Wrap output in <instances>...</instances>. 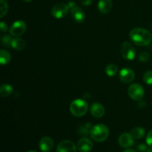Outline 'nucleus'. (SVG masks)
I'll use <instances>...</instances> for the list:
<instances>
[{"label": "nucleus", "mask_w": 152, "mask_h": 152, "mask_svg": "<svg viewBox=\"0 0 152 152\" xmlns=\"http://www.w3.org/2000/svg\"><path fill=\"white\" fill-rule=\"evenodd\" d=\"M13 93V87L10 85L3 84L0 88V95L2 97H7Z\"/></svg>", "instance_id": "obj_17"}, {"label": "nucleus", "mask_w": 152, "mask_h": 152, "mask_svg": "<svg viewBox=\"0 0 152 152\" xmlns=\"http://www.w3.org/2000/svg\"><path fill=\"white\" fill-rule=\"evenodd\" d=\"M148 147L147 145H145V144L141 143L140 145H137V151L138 152H147Z\"/></svg>", "instance_id": "obj_26"}, {"label": "nucleus", "mask_w": 152, "mask_h": 152, "mask_svg": "<svg viewBox=\"0 0 152 152\" xmlns=\"http://www.w3.org/2000/svg\"><path fill=\"white\" fill-rule=\"evenodd\" d=\"M143 80L147 85H152V71H148L145 73L143 76Z\"/></svg>", "instance_id": "obj_24"}, {"label": "nucleus", "mask_w": 152, "mask_h": 152, "mask_svg": "<svg viewBox=\"0 0 152 152\" xmlns=\"http://www.w3.org/2000/svg\"><path fill=\"white\" fill-rule=\"evenodd\" d=\"M70 11H71V15L72 16L73 19L76 22L82 23L86 19V13L80 7L74 5V7L70 8Z\"/></svg>", "instance_id": "obj_9"}, {"label": "nucleus", "mask_w": 152, "mask_h": 152, "mask_svg": "<svg viewBox=\"0 0 152 152\" xmlns=\"http://www.w3.org/2000/svg\"><path fill=\"white\" fill-rule=\"evenodd\" d=\"M89 134L94 140L98 142H102L108 139L109 136V129L105 125L97 124L92 126Z\"/></svg>", "instance_id": "obj_2"}, {"label": "nucleus", "mask_w": 152, "mask_h": 152, "mask_svg": "<svg viewBox=\"0 0 152 152\" xmlns=\"http://www.w3.org/2000/svg\"><path fill=\"white\" fill-rule=\"evenodd\" d=\"M22 1H25V2H31V1H32L33 0H22Z\"/></svg>", "instance_id": "obj_32"}, {"label": "nucleus", "mask_w": 152, "mask_h": 152, "mask_svg": "<svg viewBox=\"0 0 152 152\" xmlns=\"http://www.w3.org/2000/svg\"><path fill=\"white\" fill-rule=\"evenodd\" d=\"M77 148L75 144L71 140H62L56 148V152H77Z\"/></svg>", "instance_id": "obj_8"}, {"label": "nucleus", "mask_w": 152, "mask_h": 152, "mask_svg": "<svg viewBox=\"0 0 152 152\" xmlns=\"http://www.w3.org/2000/svg\"><path fill=\"white\" fill-rule=\"evenodd\" d=\"M93 147L92 141L87 137L81 138L77 143V149L80 152H90L93 149Z\"/></svg>", "instance_id": "obj_11"}, {"label": "nucleus", "mask_w": 152, "mask_h": 152, "mask_svg": "<svg viewBox=\"0 0 152 152\" xmlns=\"http://www.w3.org/2000/svg\"><path fill=\"white\" fill-rule=\"evenodd\" d=\"M130 38L137 45L145 46L151 42L152 35L146 29L137 28H134L130 32Z\"/></svg>", "instance_id": "obj_1"}, {"label": "nucleus", "mask_w": 152, "mask_h": 152, "mask_svg": "<svg viewBox=\"0 0 152 152\" xmlns=\"http://www.w3.org/2000/svg\"><path fill=\"white\" fill-rule=\"evenodd\" d=\"M88 110V105L86 101L82 99H77L70 105V111L74 116L80 117L84 116Z\"/></svg>", "instance_id": "obj_3"}, {"label": "nucleus", "mask_w": 152, "mask_h": 152, "mask_svg": "<svg viewBox=\"0 0 152 152\" xmlns=\"http://www.w3.org/2000/svg\"><path fill=\"white\" fill-rule=\"evenodd\" d=\"M70 10V7L68 4L65 3H59L56 4L52 7L51 13L52 16L56 19H62L64 16L68 14Z\"/></svg>", "instance_id": "obj_5"}, {"label": "nucleus", "mask_w": 152, "mask_h": 152, "mask_svg": "<svg viewBox=\"0 0 152 152\" xmlns=\"http://www.w3.org/2000/svg\"><path fill=\"white\" fill-rule=\"evenodd\" d=\"M113 3L111 0H99L98 2V9L102 13H108L111 10Z\"/></svg>", "instance_id": "obj_15"}, {"label": "nucleus", "mask_w": 152, "mask_h": 152, "mask_svg": "<svg viewBox=\"0 0 152 152\" xmlns=\"http://www.w3.org/2000/svg\"><path fill=\"white\" fill-rule=\"evenodd\" d=\"M0 30H1V32H5L7 30V26L4 22H1L0 23Z\"/></svg>", "instance_id": "obj_28"}, {"label": "nucleus", "mask_w": 152, "mask_h": 152, "mask_svg": "<svg viewBox=\"0 0 152 152\" xmlns=\"http://www.w3.org/2000/svg\"><path fill=\"white\" fill-rule=\"evenodd\" d=\"M124 152H136L134 151V150H133V149H127V150H126V151H125Z\"/></svg>", "instance_id": "obj_30"}, {"label": "nucleus", "mask_w": 152, "mask_h": 152, "mask_svg": "<svg viewBox=\"0 0 152 152\" xmlns=\"http://www.w3.org/2000/svg\"><path fill=\"white\" fill-rule=\"evenodd\" d=\"M28 152H37V151H32V150H31V151H28Z\"/></svg>", "instance_id": "obj_33"}, {"label": "nucleus", "mask_w": 152, "mask_h": 152, "mask_svg": "<svg viewBox=\"0 0 152 152\" xmlns=\"http://www.w3.org/2000/svg\"><path fill=\"white\" fill-rule=\"evenodd\" d=\"M122 56L127 60H133L137 54V50L133 45L129 42H124L120 47Z\"/></svg>", "instance_id": "obj_4"}, {"label": "nucleus", "mask_w": 152, "mask_h": 152, "mask_svg": "<svg viewBox=\"0 0 152 152\" xmlns=\"http://www.w3.org/2000/svg\"><path fill=\"white\" fill-rule=\"evenodd\" d=\"M26 46V42L22 38L16 37L13 38L11 41V47L16 50H22Z\"/></svg>", "instance_id": "obj_16"}, {"label": "nucleus", "mask_w": 152, "mask_h": 152, "mask_svg": "<svg viewBox=\"0 0 152 152\" xmlns=\"http://www.w3.org/2000/svg\"><path fill=\"white\" fill-rule=\"evenodd\" d=\"M147 152H152V147H148V150H147Z\"/></svg>", "instance_id": "obj_31"}, {"label": "nucleus", "mask_w": 152, "mask_h": 152, "mask_svg": "<svg viewBox=\"0 0 152 152\" xmlns=\"http://www.w3.org/2000/svg\"><path fill=\"white\" fill-rule=\"evenodd\" d=\"M8 11V4L4 0H0V17L2 18L7 14Z\"/></svg>", "instance_id": "obj_22"}, {"label": "nucleus", "mask_w": 152, "mask_h": 152, "mask_svg": "<svg viewBox=\"0 0 152 152\" xmlns=\"http://www.w3.org/2000/svg\"><path fill=\"white\" fill-rule=\"evenodd\" d=\"M131 134L133 136V137L134 139L140 140L145 135V130H144L143 128L136 127L132 129V131L131 132Z\"/></svg>", "instance_id": "obj_20"}, {"label": "nucleus", "mask_w": 152, "mask_h": 152, "mask_svg": "<svg viewBox=\"0 0 152 152\" xmlns=\"http://www.w3.org/2000/svg\"><path fill=\"white\" fill-rule=\"evenodd\" d=\"M39 148L43 152H50L53 148L54 142L52 138L49 137H44L39 141Z\"/></svg>", "instance_id": "obj_13"}, {"label": "nucleus", "mask_w": 152, "mask_h": 152, "mask_svg": "<svg viewBox=\"0 0 152 152\" xmlns=\"http://www.w3.org/2000/svg\"><path fill=\"white\" fill-rule=\"evenodd\" d=\"M146 143L148 144V146L152 147V130L150 131L147 134Z\"/></svg>", "instance_id": "obj_27"}, {"label": "nucleus", "mask_w": 152, "mask_h": 152, "mask_svg": "<svg viewBox=\"0 0 152 152\" xmlns=\"http://www.w3.org/2000/svg\"><path fill=\"white\" fill-rule=\"evenodd\" d=\"M10 59H11V56H10V53L7 50L1 49L0 50V62H1V65H7L10 62Z\"/></svg>", "instance_id": "obj_18"}, {"label": "nucleus", "mask_w": 152, "mask_h": 152, "mask_svg": "<svg viewBox=\"0 0 152 152\" xmlns=\"http://www.w3.org/2000/svg\"><path fill=\"white\" fill-rule=\"evenodd\" d=\"M150 59V54L146 51L141 52L139 55V60L142 62H148Z\"/></svg>", "instance_id": "obj_25"}, {"label": "nucleus", "mask_w": 152, "mask_h": 152, "mask_svg": "<svg viewBox=\"0 0 152 152\" xmlns=\"http://www.w3.org/2000/svg\"><path fill=\"white\" fill-rule=\"evenodd\" d=\"M93 0H81L82 4H83L84 6H89L91 4Z\"/></svg>", "instance_id": "obj_29"}, {"label": "nucleus", "mask_w": 152, "mask_h": 152, "mask_svg": "<svg viewBox=\"0 0 152 152\" xmlns=\"http://www.w3.org/2000/svg\"><path fill=\"white\" fill-rule=\"evenodd\" d=\"M129 96L135 101H139L143 98L144 89L140 84H132L128 90Z\"/></svg>", "instance_id": "obj_6"}, {"label": "nucleus", "mask_w": 152, "mask_h": 152, "mask_svg": "<svg viewBox=\"0 0 152 152\" xmlns=\"http://www.w3.org/2000/svg\"><path fill=\"white\" fill-rule=\"evenodd\" d=\"M151 35H152V34H151Z\"/></svg>", "instance_id": "obj_34"}, {"label": "nucleus", "mask_w": 152, "mask_h": 152, "mask_svg": "<svg viewBox=\"0 0 152 152\" xmlns=\"http://www.w3.org/2000/svg\"><path fill=\"white\" fill-rule=\"evenodd\" d=\"M90 111L92 116L96 117V118L102 117L105 112V108L103 107V105L100 103H98V102H94V103L91 105Z\"/></svg>", "instance_id": "obj_14"}, {"label": "nucleus", "mask_w": 152, "mask_h": 152, "mask_svg": "<svg viewBox=\"0 0 152 152\" xmlns=\"http://www.w3.org/2000/svg\"><path fill=\"white\" fill-rule=\"evenodd\" d=\"M119 77L124 83H131L135 78V74L131 68H125L120 71Z\"/></svg>", "instance_id": "obj_10"}, {"label": "nucleus", "mask_w": 152, "mask_h": 152, "mask_svg": "<svg viewBox=\"0 0 152 152\" xmlns=\"http://www.w3.org/2000/svg\"><path fill=\"white\" fill-rule=\"evenodd\" d=\"M118 71V66L117 65H115V64H109L105 68V73L110 77H114V76L117 75Z\"/></svg>", "instance_id": "obj_19"}, {"label": "nucleus", "mask_w": 152, "mask_h": 152, "mask_svg": "<svg viewBox=\"0 0 152 152\" xmlns=\"http://www.w3.org/2000/svg\"><path fill=\"white\" fill-rule=\"evenodd\" d=\"M13 39H11L10 35H4L1 37V44L4 46V47L10 48L11 46V41Z\"/></svg>", "instance_id": "obj_23"}, {"label": "nucleus", "mask_w": 152, "mask_h": 152, "mask_svg": "<svg viewBox=\"0 0 152 152\" xmlns=\"http://www.w3.org/2000/svg\"><path fill=\"white\" fill-rule=\"evenodd\" d=\"M26 24L22 20H17L13 22V25L10 26L9 32L11 36L13 37H19L22 35L26 31Z\"/></svg>", "instance_id": "obj_7"}, {"label": "nucleus", "mask_w": 152, "mask_h": 152, "mask_svg": "<svg viewBox=\"0 0 152 152\" xmlns=\"http://www.w3.org/2000/svg\"><path fill=\"white\" fill-rule=\"evenodd\" d=\"M92 128L91 125L90 123H86L83 126H81L78 129V132L80 135H83V136H85V135H87L90 133V130Z\"/></svg>", "instance_id": "obj_21"}, {"label": "nucleus", "mask_w": 152, "mask_h": 152, "mask_svg": "<svg viewBox=\"0 0 152 152\" xmlns=\"http://www.w3.org/2000/svg\"><path fill=\"white\" fill-rule=\"evenodd\" d=\"M118 142L123 148H129L134 143V138L131 134L123 133L119 137Z\"/></svg>", "instance_id": "obj_12"}]
</instances>
